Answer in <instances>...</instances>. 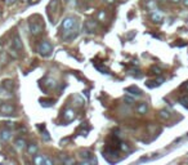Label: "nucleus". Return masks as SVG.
<instances>
[{
    "label": "nucleus",
    "instance_id": "nucleus-10",
    "mask_svg": "<svg viewBox=\"0 0 188 165\" xmlns=\"http://www.w3.org/2000/svg\"><path fill=\"white\" fill-rule=\"evenodd\" d=\"M10 137H12V130H10L9 128H4L2 129V132H0V139H2L3 142H7L10 139Z\"/></svg>",
    "mask_w": 188,
    "mask_h": 165
},
{
    "label": "nucleus",
    "instance_id": "nucleus-16",
    "mask_svg": "<svg viewBox=\"0 0 188 165\" xmlns=\"http://www.w3.org/2000/svg\"><path fill=\"white\" fill-rule=\"evenodd\" d=\"M14 145H15V147H17L18 150H23V148L26 147V142H25V139L19 138V139H17L14 142Z\"/></svg>",
    "mask_w": 188,
    "mask_h": 165
},
{
    "label": "nucleus",
    "instance_id": "nucleus-24",
    "mask_svg": "<svg viewBox=\"0 0 188 165\" xmlns=\"http://www.w3.org/2000/svg\"><path fill=\"white\" fill-rule=\"evenodd\" d=\"M182 3H183V5L186 8H188V0H182Z\"/></svg>",
    "mask_w": 188,
    "mask_h": 165
},
{
    "label": "nucleus",
    "instance_id": "nucleus-2",
    "mask_svg": "<svg viewBox=\"0 0 188 165\" xmlns=\"http://www.w3.org/2000/svg\"><path fill=\"white\" fill-rule=\"evenodd\" d=\"M23 51L22 40L19 37V34L17 31L12 35V43H10V53H13V57H18V53Z\"/></svg>",
    "mask_w": 188,
    "mask_h": 165
},
{
    "label": "nucleus",
    "instance_id": "nucleus-9",
    "mask_svg": "<svg viewBox=\"0 0 188 165\" xmlns=\"http://www.w3.org/2000/svg\"><path fill=\"white\" fill-rule=\"evenodd\" d=\"M84 27H85V30H87L88 32H93L94 30H97V27H98V23H97L95 19H88V21L84 23Z\"/></svg>",
    "mask_w": 188,
    "mask_h": 165
},
{
    "label": "nucleus",
    "instance_id": "nucleus-27",
    "mask_svg": "<svg viewBox=\"0 0 188 165\" xmlns=\"http://www.w3.org/2000/svg\"><path fill=\"white\" fill-rule=\"evenodd\" d=\"M159 2H166V0H159Z\"/></svg>",
    "mask_w": 188,
    "mask_h": 165
},
{
    "label": "nucleus",
    "instance_id": "nucleus-21",
    "mask_svg": "<svg viewBox=\"0 0 188 165\" xmlns=\"http://www.w3.org/2000/svg\"><path fill=\"white\" fill-rule=\"evenodd\" d=\"M8 62V58H7V54H5L4 52L0 53V65H4V63H7Z\"/></svg>",
    "mask_w": 188,
    "mask_h": 165
},
{
    "label": "nucleus",
    "instance_id": "nucleus-7",
    "mask_svg": "<svg viewBox=\"0 0 188 165\" xmlns=\"http://www.w3.org/2000/svg\"><path fill=\"white\" fill-rule=\"evenodd\" d=\"M151 18L153 22H157V23H160V22H162L164 19V14L160 12V10L157 8H155L151 10Z\"/></svg>",
    "mask_w": 188,
    "mask_h": 165
},
{
    "label": "nucleus",
    "instance_id": "nucleus-26",
    "mask_svg": "<svg viewBox=\"0 0 188 165\" xmlns=\"http://www.w3.org/2000/svg\"><path fill=\"white\" fill-rule=\"evenodd\" d=\"M170 2H173V3H175V4H178V3L182 2V0H170Z\"/></svg>",
    "mask_w": 188,
    "mask_h": 165
},
{
    "label": "nucleus",
    "instance_id": "nucleus-1",
    "mask_svg": "<svg viewBox=\"0 0 188 165\" xmlns=\"http://www.w3.org/2000/svg\"><path fill=\"white\" fill-rule=\"evenodd\" d=\"M62 39L64 41H71L75 37L79 35V21L77 18L72 17V16H68V17L63 18L62 25Z\"/></svg>",
    "mask_w": 188,
    "mask_h": 165
},
{
    "label": "nucleus",
    "instance_id": "nucleus-22",
    "mask_svg": "<svg viewBox=\"0 0 188 165\" xmlns=\"http://www.w3.org/2000/svg\"><path fill=\"white\" fill-rule=\"evenodd\" d=\"M80 156H81L83 159H89V157H92V152L90 151H83L81 153H80Z\"/></svg>",
    "mask_w": 188,
    "mask_h": 165
},
{
    "label": "nucleus",
    "instance_id": "nucleus-23",
    "mask_svg": "<svg viewBox=\"0 0 188 165\" xmlns=\"http://www.w3.org/2000/svg\"><path fill=\"white\" fill-rule=\"evenodd\" d=\"M103 19H106V12L104 10H101L98 14V21H103Z\"/></svg>",
    "mask_w": 188,
    "mask_h": 165
},
{
    "label": "nucleus",
    "instance_id": "nucleus-3",
    "mask_svg": "<svg viewBox=\"0 0 188 165\" xmlns=\"http://www.w3.org/2000/svg\"><path fill=\"white\" fill-rule=\"evenodd\" d=\"M37 52H39V54L43 57H49L53 53V47L49 41L43 40L39 43V45H37Z\"/></svg>",
    "mask_w": 188,
    "mask_h": 165
},
{
    "label": "nucleus",
    "instance_id": "nucleus-12",
    "mask_svg": "<svg viewBox=\"0 0 188 165\" xmlns=\"http://www.w3.org/2000/svg\"><path fill=\"white\" fill-rule=\"evenodd\" d=\"M135 110H137V112H138L139 115H144V114L148 111V104L144 103V102H142V103H139L138 106L135 107Z\"/></svg>",
    "mask_w": 188,
    "mask_h": 165
},
{
    "label": "nucleus",
    "instance_id": "nucleus-8",
    "mask_svg": "<svg viewBox=\"0 0 188 165\" xmlns=\"http://www.w3.org/2000/svg\"><path fill=\"white\" fill-rule=\"evenodd\" d=\"M76 118V112L73 111L72 108H67L66 111L63 112V120L66 123H70V121H72V120Z\"/></svg>",
    "mask_w": 188,
    "mask_h": 165
},
{
    "label": "nucleus",
    "instance_id": "nucleus-25",
    "mask_svg": "<svg viewBox=\"0 0 188 165\" xmlns=\"http://www.w3.org/2000/svg\"><path fill=\"white\" fill-rule=\"evenodd\" d=\"M103 2H106L107 4H112V3H115V0H103Z\"/></svg>",
    "mask_w": 188,
    "mask_h": 165
},
{
    "label": "nucleus",
    "instance_id": "nucleus-14",
    "mask_svg": "<svg viewBox=\"0 0 188 165\" xmlns=\"http://www.w3.org/2000/svg\"><path fill=\"white\" fill-rule=\"evenodd\" d=\"M12 97V93H10L9 89H7L5 86L0 88V98H10Z\"/></svg>",
    "mask_w": 188,
    "mask_h": 165
},
{
    "label": "nucleus",
    "instance_id": "nucleus-19",
    "mask_svg": "<svg viewBox=\"0 0 188 165\" xmlns=\"http://www.w3.org/2000/svg\"><path fill=\"white\" fill-rule=\"evenodd\" d=\"M160 116L162 119H170L171 115H170V112L168 111V110H161V111H160Z\"/></svg>",
    "mask_w": 188,
    "mask_h": 165
},
{
    "label": "nucleus",
    "instance_id": "nucleus-11",
    "mask_svg": "<svg viewBox=\"0 0 188 165\" xmlns=\"http://www.w3.org/2000/svg\"><path fill=\"white\" fill-rule=\"evenodd\" d=\"M125 92L128 93V94L134 96V97H141L142 96V90L139 89V88H137V86H129V88L125 89Z\"/></svg>",
    "mask_w": 188,
    "mask_h": 165
},
{
    "label": "nucleus",
    "instance_id": "nucleus-20",
    "mask_svg": "<svg viewBox=\"0 0 188 165\" xmlns=\"http://www.w3.org/2000/svg\"><path fill=\"white\" fill-rule=\"evenodd\" d=\"M146 5H147V8H148L149 10H152V9L156 8V2H155V0H148Z\"/></svg>",
    "mask_w": 188,
    "mask_h": 165
},
{
    "label": "nucleus",
    "instance_id": "nucleus-17",
    "mask_svg": "<svg viewBox=\"0 0 188 165\" xmlns=\"http://www.w3.org/2000/svg\"><path fill=\"white\" fill-rule=\"evenodd\" d=\"M40 102H41V106H44V107H52L54 104L53 100H40Z\"/></svg>",
    "mask_w": 188,
    "mask_h": 165
},
{
    "label": "nucleus",
    "instance_id": "nucleus-4",
    "mask_svg": "<svg viewBox=\"0 0 188 165\" xmlns=\"http://www.w3.org/2000/svg\"><path fill=\"white\" fill-rule=\"evenodd\" d=\"M43 30H44V23L41 22H36V21H30V32L32 36H37L40 35Z\"/></svg>",
    "mask_w": 188,
    "mask_h": 165
},
{
    "label": "nucleus",
    "instance_id": "nucleus-15",
    "mask_svg": "<svg viewBox=\"0 0 188 165\" xmlns=\"http://www.w3.org/2000/svg\"><path fill=\"white\" fill-rule=\"evenodd\" d=\"M37 146L35 145V143H31V145H29L27 146V152H29V155H36L37 153Z\"/></svg>",
    "mask_w": 188,
    "mask_h": 165
},
{
    "label": "nucleus",
    "instance_id": "nucleus-5",
    "mask_svg": "<svg viewBox=\"0 0 188 165\" xmlns=\"http://www.w3.org/2000/svg\"><path fill=\"white\" fill-rule=\"evenodd\" d=\"M15 111V108L13 104L10 103H3L2 106H0V112L2 115H7V116H10V115H13Z\"/></svg>",
    "mask_w": 188,
    "mask_h": 165
},
{
    "label": "nucleus",
    "instance_id": "nucleus-6",
    "mask_svg": "<svg viewBox=\"0 0 188 165\" xmlns=\"http://www.w3.org/2000/svg\"><path fill=\"white\" fill-rule=\"evenodd\" d=\"M34 163L36 165H53V160H50L49 157H45L43 155H35Z\"/></svg>",
    "mask_w": 188,
    "mask_h": 165
},
{
    "label": "nucleus",
    "instance_id": "nucleus-18",
    "mask_svg": "<svg viewBox=\"0 0 188 165\" xmlns=\"http://www.w3.org/2000/svg\"><path fill=\"white\" fill-rule=\"evenodd\" d=\"M179 103H182V106H184L186 108H188V96H183L179 98Z\"/></svg>",
    "mask_w": 188,
    "mask_h": 165
},
{
    "label": "nucleus",
    "instance_id": "nucleus-13",
    "mask_svg": "<svg viewBox=\"0 0 188 165\" xmlns=\"http://www.w3.org/2000/svg\"><path fill=\"white\" fill-rule=\"evenodd\" d=\"M44 85L46 86V88H49V89H53V88H56L57 86V81H56V79H53V78H48L44 80Z\"/></svg>",
    "mask_w": 188,
    "mask_h": 165
}]
</instances>
